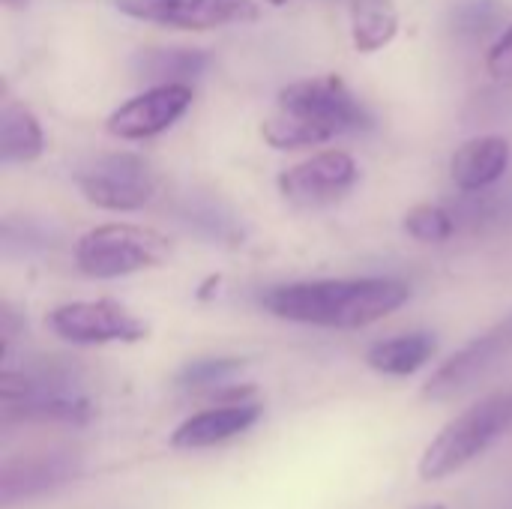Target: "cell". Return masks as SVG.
<instances>
[{
    "mask_svg": "<svg viewBox=\"0 0 512 509\" xmlns=\"http://www.w3.org/2000/svg\"><path fill=\"white\" fill-rule=\"evenodd\" d=\"M114 6L126 18L171 30H216L249 24L261 15L255 0H114Z\"/></svg>",
    "mask_w": 512,
    "mask_h": 509,
    "instance_id": "cell-7",
    "label": "cell"
},
{
    "mask_svg": "<svg viewBox=\"0 0 512 509\" xmlns=\"http://www.w3.org/2000/svg\"><path fill=\"white\" fill-rule=\"evenodd\" d=\"M512 351V315L501 324L486 330L483 336L471 339L465 348H459L447 363L438 366V372L426 381L423 399L429 402H450L471 390L477 381H483L507 354Z\"/></svg>",
    "mask_w": 512,
    "mask_h": 509,
    "instance_id": "cell-8",
    "label": "cell"
},
{
    "mask_svg": "<svg viewBox=\"0 0 512 509\" xmlns=\"http://www.w3.org/2000/svg\"><path fill=\"white\" fill-rule=\"evenodd\" d=\"M504 21V9L495 0H465L453 12V27L462 36H483Z\"/></svg>",
    "mask_w": 512,
    "mask_h": 509,
    "instance_id": "cell-21",
    "label": "cell"
},
{
    "mask_svg": "<svg viewBox=\"0 0 512 509\" xmlns=\"http://www.w3.org/2000/svg\"><path fill=\"white\" fill-rule=\"evenodd\" d=\"M42 150H45V135H42L36 114L21 102L6 99L0 108V156H3V162L27 165V162H36L42 156Z\"/></svg>",
    "mask_w": 512,
    "mask_h": 509,
    "instance_id": "cell-15",
    "label": "cell"
},
{
    "mask_svg": "<svg viewBox=\"0 0 512 509\" xmlns=\"http://www.w3.org/2000/svg\"><path fill=\"white\" fill-rule=\"evenodd\" d=\"M411 300V288L387 276L363 279H318L276 285L261 294V306L291 324L360 330L384 321Z\"/></svg>",
    "mask_w": 512,
    "mask_h": 509,
    "instance_id": "cell-1",
    "label": "cell"
},
{
    "mask_svg": "<svg viewBox=\"0 0 512 509\" xmlns=\"http://www.w3.org/2000/svg\"><path fill=\"white\" fill-rule=\"evenodd\" d=\"M414 509H447L444 504H420V507H414Z\"/></svg>",
    "mask_w": 512,
    "mask_h": 509,
    "instance_id": "cell-24",
    "label": "cell"
},
{
    "mask_svg": "<svg viewBox=\"0 0 512 509\" xmlns=\"http://www.w3.org/2000/svg\"><path fill=\"white\" fill-rule=\"evenodd\" d=\"M129 66L141 81L189 84V78L210 66V54L204 48H141L132 54Z\"/></svg>",
    "mask_w": 512,
    "mask_h": 509,
    "instance_id": "cell-14",
    "label": "cell"
},
{
    "mask_svg": "<svg viewBox=\"0 0 512 509\" xmlns=\"http://www.w3.org/2000/svg\"><path fill=\"white\" fill-rule=\"evenodd\" d=\"M360 168L345 150H321L279 174V192L297 207H324L354 189Z\"/></svg>",
    "mask_w": 512,
    "mask_h": 509,
    "instance_id": "cell-10",
    "label": "cell"
},
{
    "mask_svg": "<svg viewBox=\"0 0 512 509\" xmlns=\"http://www.w3.org/2000/svg\"><path fill=\"white\" fill-rule=\"evenodd\" d=\"M192 105L189 84H153L111 111L105 129L123 141H144L171 129Z\"/></svg>",
    "mask_w": 512,
    "mask_h": 509,
    "instance_id": "cell-11",
    "label": "cell"
},
{
    "mask_svg": "<svg viewBox=\"0 0 512 509\" xmlns=\"http://www.w3.org/2000/svg\"><path fill=\"white\" fill-rule=\"evenodd\" d=\"M435 348H438V342L432 333H405V336H393V339L372 345L366 354V363H369V369H375L381 375L408 378V375L420 372L435 357Z\"/></svg>",
    "mask_w": 512,
    "mask_h": 509,
    "instance_id": "cell-16",
    "label": "cell"
},
{
    "mask_svg": "<svg viewBox=\"0 0 512 509\" xmlns=\"http://www.w3.org/2000/svg\"><path fill=\"white\" fill-rule=\"evenodd\" d=\"M270 6H285V3H291V0H267Z\"/></svg>",
    "mask_w": 512,
    "mask_h": 509,
    "instance_id": "cell-25",
    "label": "cell"
},
{
    "mask_svg": "<svg viewBox=\"0 0 512 509\" xmlns=\"http://www.w3.org/2000/svg\"><path fill=\"white\" fill-rule=\"evenodd\" d=\"M3 3H6V6H12V9H18V6H24L27 0H3Z\"/></svg>",
    "mask_w": 512,
    "mask_h": 509,
    "instance_id": "cell-23",
    "label": "cell"
},
{
    "mask_svg": "<svg viewBox=\"0 0 512 509\" xmlns=\"http://www.w3.org/2000/svg\"><path fill=\"white\" fill-rule=\"evenodd\" d=\"M512 429V393H492L471 408H465L459 417H453L423 450L420 456V480L438 483L459 471H465L471 462H477L498 438H504Z\"/></svg>",
    "mask_w": 512,
    "mask_h": 509,
    "instance_id": "cell-2",
    "label": "cell"
},
{
    "mask_svg": "<svg viewBox=\"0 0 512 509\" xmlns=\"http://www.w3.org/2000/svg\"><path fill=\"white\" fill-rule=\"evenodd\" d=\"M276 105L318 123L321 129L330 132V138L372 126L369 108L357 99V93L339 75H318V78L294 81L279 93Z\"/></svg>",
    "mask_w": 512,
    "mask_h": 509,
    "instance_id": "cell-5",
    "label": "cell"
},
{
    "mask_svg": "<svg viewBox=\"0 0 512 509\" xmlns=\"http://www.w3.org/2000/svg\"><path fill=\"white\" fill-rule=\"evenodd\" d=\"M48 330L72 345L141 342L147 324L114 300H78L48 312Z\"/></svg>",
    "mask_w": 512,
    "mask_h": 509,
    "instance_id": "cell-6",
    "label": "cell"
},
{
    "mask_svg": "<svg viewBox=\"0 0 512 509\" xmlns=\"http://www.w3.org/2000/svg\"><path fill=\"white\" fill-rule=\"evenodd\" d=\"M240 369H243V360H240V357H204V360H195V363H189L186 369H180L177 387H186V390L213 387V384L228 381V378L237 375Z\"/></svg>",
    "mask_w": 512,
    "mask_h": 509,
    "instance_id": "cell-20",
    "label": "cell"
},
{
    "mask_svg": "<svg viewBox=\"0 0 512 509\" xmlns=\"http://www.w3.org/2000/svg\"><path fill=\"white\" fill-rule=\"evenodd\" d=\"M3 417L84 423L90 417V402L57 378L3 372Z\"/></svg>",
    "mask_w": 512,
    "mask_h": 509,
    "instance_id": "cell-9",
    "label": "cell"
},
{
    "mask_svg": "<svg viewBox=\"0 0 512 509\" xmlns=\"http://www.w3.org/2000/svg\"><path fill=\"white\" fill-rule=\"evenodd\" d=\"M75 183L93 207L111 213H132L147 207L159 186L153 165L138 153L96 156L78 171Z\"/></svg>",
    "mask_w": 512,
    "mask_h": 509,
    "instance_id": "cell-4",
    "label": "cell"
},
{
    "mask_svg": "<svg viewBox=\"0 0 512 509\" xmlns=\"http://www.w3.org/2000/svg\"><path fill=\"white\" fill-rule=\"evenodd\" d=\"M264 408L261 402H246V399H231L222 405H213L207 411L192 414L171 432V447L174 450H210L219 444H228L240 435H246L258 420Z\"/></svg>",
    "mask_w": 512,
    "mask_h": 509,
    "instance_id": "cell-12",
    "label": "cell"
},
{
    "mask_svg": "<svg viewBox=\"0 0 512 509\" xmlns=\"http://www.w3.org/2000/svg\"><path fill=\"white\" fill-rule=\"evenodd\" d=\"M399 33V9L393 0H351V39L360 54H375Z\"/></svg>",
    "mask_w": 512,
    "mask_h": 509,
    "instance_id": "cell-18",
    "label": "cell"
},
{
    "mask_svg": "<svg viewBox=\"0 0 512 509\" xmlns=\"http://www.w3.org/2000/svg\"><path fill=\"white\" fill-rule=\"evenodd\" d=\"M168 258V240L144 225L111 222L90 228L75 243V264L90 279H120L153 270Z\"/></svg>",
    "mask_w": 512,
    "mask_h": 509,
    "instance_id": "cell-3",
    "label": "cell"
},
{
    "mask_svg": "<svg viewBox=\"0 0 512 509\" xmlns=\"http://www.w3.org/2000/svg\"><path fill=\"white\" fill-rule=\"evenodd\" d=\"M486 69L495 81L512 84V24L495 39V45L486 54Z\"/></svg>",
    "mask_w": 512,
    "mask_h": 509,
    "instance_id": "cell-22",
    "label": "cell"
},
{
    "mask_svg": "<svg viewBox=\"0 0 512 509\" xmlns=\"http://www.w3.org/2000/svg\"><path fill=\"white\" fill-rule=\"evenodd\" d=\"M75 459L69 456H39L24 459L21 465H9L3 471V507H12L18 498L39 495L45 489H54L66 477L75 474Z\"/></svg>",
    "mask_w": 512,
    "mask_h": 509,
    "instance_id": "cell-17",
    "label": "cell"
},
{
    "mask_svg": "<svg viewBox=\"0 0 512 509\" xmlns=\"http://www.w3.org/2000/svg\"><path fill=\"white\" fill-rule=\"evenodd\" d=\"M510 141L501 135H480L465 141L450 159V177L462 192H480L498 183L510 168Z\"/></svg>",
    "mask_w": 512,
    "mask_h": 509,
    "instance_id": "cell-13",
    "label": "cell"
},
{
    "mask_svg": "<svg viewBox=\"0 0 512 509\" xmlns=\"http://www.w3.org/2000/svg\"><path fill=\"white\" fill-rule=\"evenodd\" d=\"M405 231L420 243H444L456 234V219L441 204H417L405 213Z\"/></svg>",
    "mask_w": 512,
    "mask_h": 509,
    "instance_id": "cell-19",
    "label": "cell"
}]
</instances>
